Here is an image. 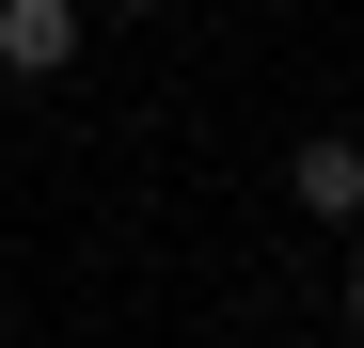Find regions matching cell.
<instances>
[{
	"mask_svg": "<svg viewBox=\"0 0 364 348\" xmlns=\"http://www.w3.org/2000/svg\"><path fill=\"white\" fill-rule=\"evenodd\" d=\"M95 48V0H0V80H64Z\"/></svg>",
	"mask_w": 364,
	"mask_h": 348,
	"instance_id": "cell-1",
	"label": "cell"
},
{
	"mask_svg": "<svg viewBox=\"0 0 364 348\" xmlns=\"http://www.w3.org/2000/svg\"><path fill=\"white\" fill-rule=\"evenodd\" d=\"M285 206H301V222H364V143H348V127L285 143Z\"/></svg>",
	"mask_w": 364,
	"mask_h": 348,
	"instance_id": "cell-2",
	"label": "cell"
},
{
	"mask_svg": "<svg viewBox=\"0 0 364 348\" xmlns=\"http://www.w3.org/2000/svg\"><path fill=\"white\" fill-rule=\"evenodd\" d=\"M333 317H348V332H364V254H348V269H333Z\"/></svg>",
	"mask_w": 364,
	"mask_h": 348,
	"instance_id": "cell-3",
	"label": "cell"
},
{
	"mask_svg": "<svg viewBox=\"0 0 364 348\" xmlns=\"http://www.w3.org/2000/svg\"><path fill=\"white\" fill-rule=\"evenodd\" d=\"M95 16H159V0H95Z\"/></svg>",
	"mask_w": 364,
	"mask_h": 348,
	"instance_id": "cell-4",
	"label": "cell"
}]
</instances>
